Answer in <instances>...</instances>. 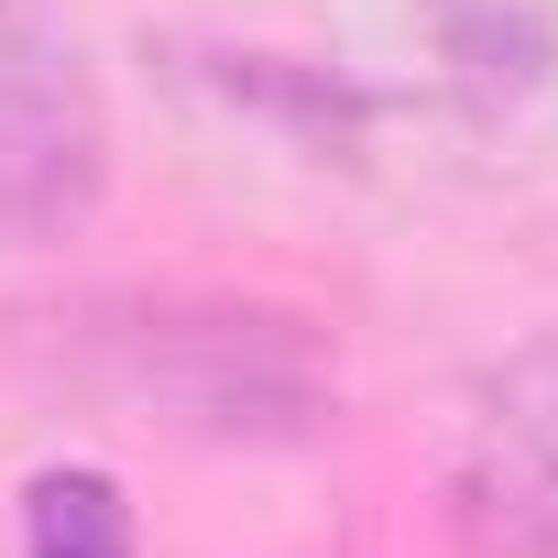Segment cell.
Instances as JSON below:
<instances>
[{"instance_id":"2","label":"cell","mask_w":558,"mask_h":558,"mask_svg":"<svg viewBox=\"0 0 558 558\" xmlns=\"http://www.w3.org/2000/svg\"><path fill=\"white\" fill-rule=\"evenodd\" d=\"M143 384H165V405L208 438H307L318 427V362L274 318L165 329V373L143 362Z\"/></svg>"},{"instance_id":"3","label":"cell","mask_w":558,"mask_h":558,"mask_svg":"<svg viewBox=\"0 0 558 558\" xmlns=\"http://www.w3.org/2000/svg\"><path fill=\"white\" fill-rule=\"evenodd\" d=\"M460 514L514 547V558H558V351L525 362L493 416H482V449L460 471Z\"/></svg>"},{"instance_id":"1","label":"cell","mask_w":558,"mask_h":558,"mask_svg":"<svg viewBox=\"0 0 558 558\" xmlns=\"http://www.w3.org/2000/svg\"><path fill=\"white\" fill-rule=\"evenodd\" d=\"M99 186H110L99 88H88L77 45L23 34L0 56V230L12 241H66V230H88Z\"/></svg>"},{"instance_id":"4","label":"cell","mask_w":558,"mask_h":558,"mask_svg":"<svg viewBox=\"0 0 558 558\" xmlns=\"http://www.w3.org/2000/svg\"><path fill=\"white\" fill-rule=\"evenodd\" d=\"M438 56H449V88H460V110H471V121H514V110L547 88L558 34H547L536 0H449Z\"/></svg>"},{"instance_id":"5","label":"cell","mask_w":558,"mask_h":558,"mask_svg":"<svg viewBox=\"0 0 558 558\" xmlns=\"http://www.w3.org/2000/svg\"><path fill=\"white\" fill-rule=\"evenodd\" d=\"M23 558H132V504L110 471H34L23 493Z\"/></svg>"}]
</instances>
